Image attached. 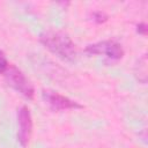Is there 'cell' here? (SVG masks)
Segmentation results:
<instances>
[{
	"mask_svg": "<svg viewBox=\"0 0 148 148\" xmlns=\"http://www.w3.org/2000/svg\"><path fill=\"white\" fill-rule=\"evenodd\" d=\"M40 43L52 53L64 60H74L76 57V47L71 37L61 31L47 30L40 34Z\"/></svg>",
	"mask_w": 148,
	"mask_h": 148,
	"instance_id": "obj_1",
	"label": "cell"
},
{
	"mask_svg": "<svg viewBox=\"0 0 148 148\" xmlns=\"http://www.w3.org/2000/svg\"><path fill=\"white\" fill-rule=\"evenodd\" d=\"M6 80L8 84L14 88L17 92H20L22 96H24L28 99H32L35 95V89L32 83L27 79V76L23 74L21 69H18L14 65H9L7 71L5 72Z\"/></svg>",
	"mask_w": 148,
	"mask_h": 148,
	"instance_id": "obj_2",
	"label": "cell"
},
{
	"mask_svg": "<svg viewBox=\"0 0 148 148\" xmlns=\"http://www.w3.org/2000/svg\"><path fill=\"white\" fill-rule=\"evenodd\" d=\"M86 52L89 54H102L111 60H119L124 56V49L121 44L116 40H102L89 44L86 47Z\"/></svg>",
	"mask_w": 148,
	"mask_h": 148,
	"instance_id": "obj_3",
	"label": "cell"
},
{
	"mask_svg": "<svg viewBox=\"0 0 148 148\" xmlns=\"http://www.w3.org/2000/svg\"><path fill=\"white\" fill-rule=\"evenodd\" d=\"M32 133V118L27 106L17 110V140L22 147H27Z\"/></svg>",
	"mask_w": 148,
	"mask_h": 148,
	"instance_id": "obj_4",
	"label": "cell"
},
{
	"mask_svg": "<svg viewBox=\"0 0 148 148\" xmlns=\"http://www.w3.org/2000/svg\"><path fill=\"white\" fill-rule=\"evenodd\" d=\"M43 98L49 104V106L54 111H64V110H72V109H82V105L77 102L53 90H44Z\"/></svg>",
	"mask_w": 148,
	"mask_h": 148,
	"instance_id": "obj_5",
	"label": "cell"
},
{
	"mask_svg": "<svg viewBox=\"0 0 148 148\" xmlns=\"http://www.w3.org/2000/svg\"><path fill=\"white\" fill-rule=\"evenodd\" d=\"M139 66H136V67H139V69L135 72V74L138 75V77H140V75H143V80H145V82H146V76H147V58H146V56H143L141 59H139Z\"/></svg>",
	"mask_w": 148,
	"mask_h": 148,
	"instance_id": "obj_6",
	"label": "cell"
},
{
	"mask_svg": "<svg viewBox=\"0 0 148 148\" xmlns=\"http://www.w3.org/2000/svg\"><path fill=\"white\" fill-rule=\"evenodd\" d=\"M92 20L96 23H104L108 20V15L102 10H96L92 13Z\"/></svg>",
	"mask_w": 148,
	"mask_h": 148,
	"instance_id": "obj_7",
	"label": "cell"
},
{
	"mask_svg": "<svg viewBox=\"0 0 148 148\" xmlns=\"http://www.w3.org/2000/svg\"><path fill=\"white\" fill-rule=\"evenodd\" d=\"M8 66H9L8 60H7L6 56H5V53L0 50V74L5 73L7 71V68H8Z\"/></svg>",
	"mask_w": 148,
	"mask_h": 148,
	"instance_id": "obj_8",
	"label": "cell"
},
{
	"mask_svg": "<svg viewBox=\"0 0 148 148\" xmlns=\"http://www.w3.org/2000/svg\"><path fill=\"white\" fill-rule=\"evenodd\" d=\"M136 31L140 34V35H147V24L146 23H143V22H141V23H139L138 25H136Z\"/></svg>",
	"mask_w": 148,
	"mask_h": 148,
	"instance_id": "obj_9",
	"label": "cell"
}]
</instances>
